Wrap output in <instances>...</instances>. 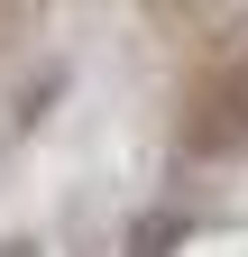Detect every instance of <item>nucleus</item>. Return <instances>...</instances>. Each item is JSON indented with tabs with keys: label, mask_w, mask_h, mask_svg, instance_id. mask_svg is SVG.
I'll return each mask as SVG.
<instances>
[{
	"label": "nucleus",
	"mask_w": 248,
	"mask_h": 257,
	"mask_svg": "<svg viewBox=\"0 0 248 257\" xmlns=\"http://www.w3.org/2000/svg\"><path fill=\"white\" fill-rule=\"evenodd\" d=\"M0 257H37V248H28V239H10V248H0Z\"/></svg>",
	"instance_id": "obj_1"
}]
</instances>
